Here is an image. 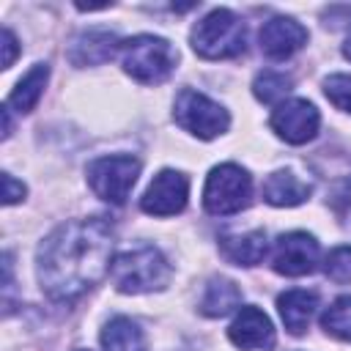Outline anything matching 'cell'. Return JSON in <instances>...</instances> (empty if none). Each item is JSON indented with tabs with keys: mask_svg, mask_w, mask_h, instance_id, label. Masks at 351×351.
Masks as SVG:
<instances>
[{
	"mask_svg": "<svg viewBox=\"0 0 351 351\" xmlns=\"http://www.w3.org/2000/svg\"><path fill=\"white\" fill-rule=\"evenodd\" d=\"M140 159L129 156V154H112V156H99L88 165V184L90 189L96 192V197L112 203V206H121L137 176H140Z\"/></svg>",
	"mask_w": 351,
	"mask_h": 351,
	"instance_id": "6",
	"label": "cell"
},
{
	"mask_svg": "<svg viewBox=\"0 0 351 351\" xmlns=\"http://www.w3.org/2000/svg\"><path fill=\"white\" fill-rule=\"evenodd\" d=\"M313 186L293 170H277L263 181V200L271 206H299L310 197Z\"/></svg>",
	"mask_w": 351,
	"mask_h": 351,
	"instance_id": "15",
	"label": "cell"
},
{
	"mask_svg": "<svg viewBox=\"0 0 351 351\" xmlns=\"http://www.w3.org/2000/svg\"><path fill=\"white\" fill-rule=\"evenodd\" d=\"M261 52L271 60H285L307 44V27H302L293 16H271L258 30Z\"/></svg>",
	"mask_w": 351,
	"mask_h": 351,
	"instance_id": "11",
	"label": "cell"
},
{
	"mask_svg": "<svg viewBox=\"0 0 351 351\" xmlns=\"http://www.w3.org/2000/svg\"><path fill=\"white\" fill-rule=\"evenodd\" d=\"M324 271L332 282H351V247H335L326 255Z\"/></svg>",
	"mask_w": 351,
	"mask_h": 351,
	"instance_id": "23",
	"label": "cell"
},
{
	"mask_svg": "<svg viewBox=\"0 0 351 351\" xmlns=\"http://www.w3.org/2000/svg\"><path fill=\"white\" fill-rule=\"evenodd\" d=\"M291 85H293V80H291L288 74L266 69V71H261V74L255 77V82H252V93H255L258 101H263V104H274V101L285 99V93L291 90Z\"/></svg>",
	"mask_w": 351,
	"mask_h": 351,
	"instance_id": "21",
	"label": "cell"
},
{
	"mask_svg": "<svg viewBox=\"0 0 351 351\" xmlns=\"http://www.w3.org/2000/svg\"><path fill=\"white\" fill-rule=\"evenodd\" d=\"M173 118L181 129H186L189 134H195L200 140H211V137L222 134L230 123L228 110L222 104H217L214 99H208V96H203L192 88H184L176 96Z\"/></svg>",
	"mask_w": 351,
	"mask_h": 351,
	"instance_id": "7",
	"label": "cell"
},
{
	"mask_svg": "<svg viewBox=\"0 0 351 351\" xmlns=\"http://www.w3.org/2000/svg\"><path fill=\"white\" fill-rule=\"evenodd\" d=\"M16 52H19L16 38H14V33L5 27V30H3V69H11V63H14Z\"/></svg>",
	"mask_w": 351,
	"mask_h": 351,
	"instance_id": "25",
	"label": "cell"
},
{
	"mask_svg": "<svg viewBox=\"0 0 351 351\" xmlns=\"http://www.w3.org/2000/svg\"><path fill=\"white\" fill-rule=\"evenodd\" d=\"M252 200V178L244 167L225 162L217 165L203 186V208L214 217H228V214H239L241 208H247Z\"/></svg>",
	"mask_w": 351,
	"mask_h": 351,
	"instance_id": "5",
	"label": "cell"
},
{
	"mask_svg": "<svg viewBox=\"0 0 351 351\" xmlns=\"http://www.w3.org/2000/svg\"><path fill=\"white\" fill-rule=\"evenodd\" d=\"M228 337L241 351H269L274 346V326L261 307H241L233 318Z\"/></svg>",
	"mask_w": 351,
	"mask_h": 351,
	"instance_id": "12",
	"label": "cell"
},
{
	"mask_svg": "<svg viewBox=\"0 0 351 351\" xmlns=\"http://www.w3.org/2000/svg\"><path fill=\"white\" fill-rule=\"evenodd\" d=\"M219 250L236 266H255L266 255V233L263 230H247V233L219 236Z\"/></svg>",
	"mask_w": 351,
	"mask_h": 351,
	"instance_id": "16",
	"label": "cell"
},
{
	"mask_svg": "<svg viewBox=\"0 0 351 351\" xmlns=\"http://www.w3.org/2000/svg\"><path fill=\"white\" fill-rule=\"evenodd\" d=\"M25 197V184L16 181L11 173H3V203L5 206H14Z\"/></svg>",
	"mask_w": 351,
	"mask_h": 351,
	"instance_id": "24",
	"label": "cell"
},
{
	"mask_svg": "<svg viewBox=\"0 0 351 351\" xmlns=\"http://www.w3.org/2000/svg\"><path fill=\"white\" fill-rule=\"evenodd\" d=\"M115 49H121V41L115 38V33L93 27V30L77 33L71 38L66 55H69V60L74 66H101L115 55Z\"/></svg>",
	"mask_w": 351,
	"mask_h": 351,
	"instance_id": "13",
	"label": "cell"
},
{
	"mask_svg": "<svg viewBox=\"0 0 351 351\" xmlns=\"http://www.w3.org/2000/svg\"><path fill=\"white\" fill-rule=\"evenodd\" d=\"M318 307V293L315 291H304V288H293L277 296V310L280 318L285 324V329L291 335H304V329L310 326V318Z\"/></svg>",
	"mask_w": 351,
	"mask_h": 351,
	"instance_id": "14",
	"label": "cell"
},
{
	"mask_svg": "<svg viewBox=\"0 0 351 351\" xmlns=\"http://www.w3.org/2000/svg\"><path fill=\"white\" fill-rule=\"evenodd\" d=\"M101 346L104 351H145V335L132 318L115 315L101 329Z\"/></svg>",
	"mask_w": 351,
	"mask_h": 351,
	"instance_id": "18",
	"label": "cell"
},
{
	"mask_svg": "<svg viewBox=\"0 0 351 351\" xmlns=\"http://www.w3.org/2000/svg\"><path fill=\"white\" fill-rule=\"evenodd\" d=\"M47 80H49V66H47V63H36V66L16 82V88L11 90L5 107H14L16 112H30V110L38 104Z\"/></svg>",
	"mask_w": 351,
	"mask_h": 351,
	"instance_id": "19",
	"label": "cell"
},
{
	"mask_svg": "<svg viewBox=\"0 0 351 351\" xmlns=\"http://www.w3.org/2000/svg\"><path fill=\"white\" fill-rule=\"evenodd\" d=\"M178 52L173 49V44L167 38L151 36V33H140L132 36L126 41H121V63L123 71L143 82V85H159L165 82L173 69H176Z\"/></svg>",
	"mask_w": 351,
	"mask_h": 351,
	"instance_id": "2",
	"label": "cell"
},
{
	"mask_svg": "<svg viewBox=\"0 0 351 351\" xmlns=\"http://www.w3.org/2000/svg\"><path fill=\"white\" fill-rule=\"evenodd\" d=\"M318 241L304 233V230H291V233H282L274 244V255H271V266L277 274H285V277H302V274H310L318 263Z\"/></svg>",
	"mask_w": 351,
	"mask_h": 351,
	"instance_id": "10",
	"label": "cell"
},
{
	"mask_svg": "<svg viewBox=\"0 0 351 351\" xmlns=\"http://www.w3.org/2000/svg\"><path fill=\"white\" fill-rule=\"evenodd\" d=\"M189 197V178L178 170H159L140 197V208L151 217L181 214Z\"/></svg>",
	"mask_w": 351,
	"mask_h": 351,
	"instance_id": "8",
	"label": "cell"
},
{
	"mask_svg": "<svg viewBox=\"0 0 351 351\" xmlns=\"http://www.w3.org/2000/svg\"><path fill=\"white\" fill-rule=\"evenodd\" d=\"M112 282L121 293H148L162 291L170 282V263L156 247H134L112 261Z\"/></svg>",
	"mask_w": 351,
	"mask_h": 351,
	"instance_id": "3",
	"label": "cell"
},
{
	"mask_svg": "<svg viewBox=\"0 0 351 351\" xmlns=\"http://www.w3.org/2000/svg\"><path fill=\"white\" fill-rule=\"evenodd\" d=\"M321 329L337 340L351 343V296L335 299L324 313H321Z\"/></svg>",
	"mask_w": 351,
	"mask_h": 351,
	"instance_id": "20",
	"label": "cell"
},
{
	"mask_svg": "<svg viewBox=\"0 0 351 351\" xmlns=\"http://www.w3.org/2000/svg\"><path fill=\"white\" fill-rule=\"evenodd\" d=\"M324 93L326 99L343 110V112H351V74H332L324 80Z\"/></svg>",
	"mask_w": 351,
	"mask_h": 351,
	"instance_id": "22",
	"label": "cell"
},
{
	"mask_svg": "<svg viewBox=\"0 0 351 351\" xmlns=\"http://www.w3.org/2000/svg\"><path fill=\"white\" fill-rule=\"evenodd\" d=\"M343 55L351 60V36H348V38H346V44H343Z\"/></svg>",
	"mask_w": 351,
	"mask_h": 351,
	"instance_id": "26",
	"label": "cell"
},
{
	"mask_svg": "<svg viewBox=\"0 0 351 351\" xmlns=\"http://www.w3.org/2000/svg\"><path fill=\"white\" fill-rule=\"evenodd\" d=\"M241 304V288L228 280V277H214L208 280L203 299H200V313L208 318H222L230 310H236Z\"/></svg>",
	"mask_w": 351,
	"mask_h": 351,
	"instance_id": "17",
	"label": "cell"
},
{
	"mask_svg": "<svg viewBox=\"0 0 351 351\" xmlns=\"http://www.w3.org/2000/svg\"><path fill=\"white\" fill-rule=\"evenodd\" d=\"M192 49L206 60H228L244 52V22L228 11L214 8L192 27Z\"/></svg>",
	"mask_w": 351,
	"mask_h": 351,
	"instance_id": "4",
	"label": "cell"
},
{
	"mask_svg": "<svg viewBox=\"0 0 351 351\" xmlns=\"http://www.w3.org/2000/svg\"><path fill=\"white\" fill-rule=\"evenodd\" d=\"M269 123L277 132V137H282L291 145H302L318 134L321 115L307 99H288V101L277 104Z\"/></svg>",
	"mask_w": 351,
	"mask_h": 351,
	"instance_id": "9",
	"label": "cell"
},
{
	"mask_svg": "<svg viewBox=\"0 0 351 351\" xmlns=\"http://www.w3.org/2000/svg\"><path fill=\"white\" fill-rule=\"evenodd\" d=\"M115 233L104 217L69 219L38 247V282L55 302H74L112 269Z\"/></svg>",
	"mask_w": 351,
	"mask_h": 351,
	"instance_id": "1",
	"label": "cell"
}]
</instances>
